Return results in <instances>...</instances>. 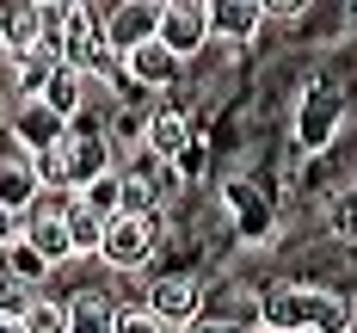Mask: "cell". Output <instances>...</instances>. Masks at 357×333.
<instances>
[{"mask_svg": "<svg viewBox=\"0 0 357 333\" xmlns=\"http://www.w3.org/2000/svg\"><path fill=\"white\" fill-rule=\"evenodd\" d=\"M185 333H265L259 315H197Z\"/></svg>", "mask_w": 357, "mask_h": 333, "instance_id": "26", "label": "cell"}, {"mask_svg": "<svg viewBox=\"0 0 357 333\" xmlns=\"http://www.w3.org/2000/svg\"><path fill=\"white\" fill-rule=\"evenodd\" d=\"M308 327L314 333H351L357 327V302L333 284H308Z\"/></svg>", "mask_w": 357, "mask_h": 333, "instance_id": "16", "label": "cell"}, {"mask_svg": "<svg viewBox=\"0 0 357 333\" xmlns=\"http://www.w3.org/2000/svg\"><path fill=\"white\" fill-rule=\"evenodd\" d=\"M117 327V296L99 284H80L68 290V333H111Z\"/></svg>", "mask_w": 357, "mask_h": 333, "instance_id": "13", "label": "cell"}, {"mask_svg": "<svg viewBox=\"0 0 357 333\" xmlns=\"http://www.w3.org/2000/svg\"><path fill=\"white\" fill-rule=\"evenodd\" d=\"M25 333H68V296L37 290L31 309H25Z\"/></svg>", "mask_w": 357, "mask_h": 333, "instance_id": "22", "label": "cell"}, {"mask_svg": "<svg viewBox=\"0 0 357 333\" xmlns=\"http://www.w3.org/2000/svg\"><path fill=\"white\" fill-rule=\"evenodd\" d=\"M62 222H68V241H74V259H93L99 253V241H105V222L93 204H80V198H68V210H62Z\"/></svg>", "mask_w": 357, "mask_h": 333, "instance_id": "19", "label": "cell"}, {"mask_svg": "<svg viewBox=\"0 0 357 333\" xmlns=\"http://www.w3.org/2000/svg\"><path fill=\"white\" fill-rule=\"evenodd\" d=\"M252 315H259V327H265V333H296V327H308V284H296V278L265 284L259 302H252Z\"/></svg>", "mask_w": 357, "mask_h": 333, "instance_id": "6", "label": "cell"}, {"mask_svg": "<svg viewBox=\"0 0 357 333\" xmlns=\"http://www.w3.org/2000/svg\"><path fill=\"white\" fill-rule=\"evenodd\" d=\"M31 296H37V284H25L19 272H6V265H0V315H25V309H31Z\"/></svg>", "mask_w": 357, "mask_h": 333, "instance_id": "25", "label": "cell"}, {"mask_svg": "<svg viewBox=\"0 0 357 333\" xmlns=\"http://www.w3.org/2000/svg\"><path fill=\"white\" fill-rule=\"evenodd\" d=\"M43 43V6L37 0H13L6 25H0V56H19V50H37Z\"/></svg>", "mask_w": 357, "mask_h": 333, "instance_id": "18", "label": "cell"}, {"mask_svg": "<svg viewBox=\"0 0 357 333\" xmlns=\"http://www.w3.org/2000/svg\"><path fill=\"white\" fill-rule=\"evenodd\" d=\"M154 6H160V0H154Z\"/></svg>", "mask_w": 357, "mask_h": 333, "instance_id": "34", "label": "cell"}, {"mask_svg": "<svg viewBox=\"0 0 357 333\" xmlns=\"http://www.w3.org/2000/svg\"><path fill=\"white\" fill-rule=\"evenodd\" d=\"M6 13H13V0H0V25H6Z\"/></svg>", "mask_w": 357, "mask_h": 333, "instance_id": "30", "label": "cell"}, {"mask_svg": "<svg viewBox=\"0 0 357 333\" xmlns=\"http://www.w3.org/2000/svg\"><path fill=\"white\" fill-rule=\"evenodd\" d=\"M222 204L234 210L241 241H271V204L252 191V179H228V185H222Z\"/></svg>", "mask_w": 357, "mask_h": 333, "instance_id": "12", "label": "cell"}, {"mask_svg": "<svg viewBox=\"0 0 357 333\" xmlns=\"http://www.w3.org/2000/svg\"><path fill=\"white\" fill-rule=\"evenodd\" d=\"M37 99H43V105H56V111L74 124L80 111L93 105V80H86V68H74V62H56V74L43 80V93H37Z\"/></svg>", "mask_w": 357, "mask_h": 333, "instance_id": "14", "label": "cell"}, {"mask_svg": "<svg viewBox=\"0 0 357 333\" xmlns=\"http://www.w3.org/2000/svg\"><path fill=\"white\" fill-rule=\"evenodd\" d=\"M0 117H6V80H0Z\"/></svg>", "mask_w": 357, "mask_h": 333, "instance_id": "31", "label": "cell"}, {"mask_svg": "<svg viewBox=\"0 0 357 333\" xmlns=\"http://www.w3.org/2000/svg\"><path fill=\"white\" fill-rule=\"evenodd\" d=\"M326 235H333L339 247H357V179L339 185V191L326 198Z\"/></svg>", "mask_w": 357, "mask_h": 333, "instance_id": "20", "label": "cell"}, {"mask_svg": "<svg viewBox=\"0 0 357 333\" xmlns=\"http://www.w3.org/2000/svg\"><path fill=\"white\" fill-rule=\"evenodd\" d=\"M37 6H56V0H37Z\"/></svg>", "mask_w": 357, "mask_h": 333, "instance_id": "32", "label": "cell"}, {"mask_svg": "<svg viewBox=\"0 0 357 333\" xmlns=\"http://www.w3.org/2000/svg\"><path fill=\"white\" fill-rule=\"evenodd\" d=\"M0 333H25V315H0Z\"/></svg>", "mask_w": 357, "mask_h": 333, "instance_id": "29", "label": "cell"}, {"mask_svg": "<svg viewBox=\"0 0 357 333\" xmlns=\"http://www.w3.org/2000/svg\"><path fill=\"white\" fill-rule=\"evenodd\" d=\"M345 87L339 80H308L302 87V105H296V148L302 154H326V148L339 142V130H345Z\"/></svg>", "mask_w": 357, "mask_h": 333, "instance_id": "2", "label": "cell"}, {"mask_svg": "<svg viewBox=\"0 0 357 333\" xmlns=\"http://www.w3.org/2000/svg\"><path fill=\"white\" fill-rule=\"evenodd\" d=\"M296 333H314V327H296Z\"/></svg>", "mask_w": 357, "mask_h": 333, "instance_id": "33", "label": "cell"}, {"mask_svg": "<svg viewBox=\"0 0 357 333\" xmlns=\"http://www.w3.org/2000/svg\"><path fill=\"white\" fill-rule=\"evenodd\" d=\"M13 136H19L25 154H37V148H50V142L68 136V117L56 105H43V99H19V105H13Z\"/></svg>", "mask_w": 357, "mask_h": 333, "instance_id": "10", "label": "cell"}, {"mask_svg": "<svg viewBox=\"0 0 357 333\" xmlns=\"http://www.w3.org/2000/svg\"><path fill=\"white\" fill-rule=\"evenodd\" d=\"M142 302L154 309V315H167V321L185 333L197 315H204V278H197V272H160V278L142 290Z\"/></svg>", "mask_w": 357, "mask_h": 333, "instance_id": "5", "label": "cell"}, {"mask_svg": "<svg viewBox=\"0 0 357 333\" xmlns=\"http://www.w3.org/2000/svg\"><path fill=\"white\" fill-rule=\"evenodd\" d=\"M62 167H68V191H80L86 179H99L117 167V142L105 136V124H93L86 111L68 124V136H62Z\"/></svg>", "mask_w": 357, "mask_h": 333, "instance_id": "3", "label": "cell"}, {"mask_svg": "<svg viewBox=\"0 0 357 333\" xmlns=\"http://www.w3.org/2000/svg\"><path fill=\"white\" fill-rule=\"evenodd\" d=\"M19 235H25V216H19L13 204H0V247H6V241H19Z\"/></svg>", "mask_w": 357, "mask_h": 333, "instance_id": "27", "label": "cell"}, {"mask_svg": "<svg viewBox=\"0 0 357 333\" xmlns=\"http://www.w3.org/2000/svg\"><path fill=\"white\" fill-rule=\"evenodd\" d=\"M265 6V19H296V13H308V0H259Z\"/></svg>", "mask_w": 357, "mask_h": 333, "instance_id": "28", "label": "cell"}, {"mask_svg": "<svg viewBox=\"0 0 357 333\" xmlns=\"http://www.w3.org/2000/svg\"><path fill=\"white\" fill-rule=\"evenodd\" d=\"M0 265H6V272H19L25 284H37V290H43V284H50V272H56V265H50V259L37 253V247H31V241H25V235L0 247Z\"/></svg>", "mask_w": 357, "mask_h": 333, "instance_id": "21", "label": "cell"}, {"mask_svg": "<svg viewBox=\"0 0 357 333\" xmlns=\"http://www.w3.org/2000/svg\"><path fill=\"white\" fill-rule=\"evenodd\" d=\"M56 50L50 43H37V50H19V56H6V74H13V99H37L43 93V80L56 74Z\"/></svg>", "mask_w": 357, "mask_h": 333, "instance_id": "17", "label": "cell"}, {"mask_svg": "<svg viewBox=\"0 0 357 333\" xmlns=\"http://www.w3.org/2000/svg\"><path fill=\"white\" fill-rule=\"evenodd\" d=\"M154 37L173 50L178 62L204 56V50H210V6H204V0H160V31Z\"/></svg>", "mask_w": 357, "mask_h": 333, "instance_id": "4", "label": "cell"}, {"mask_svg": "<svg viewBox=\"0 0 357 333\" xmlns=\"http://www.w3.org/2000/svg\"><path fill=\"white\" fill-rule=\"evenodd\" d=\"M160 241H167V216L160 210H117L105 222V241H99L93 259L111 265V272H142V265H154Z\"/></svg>", "mask_w": 357, "mask_h": 333, "instance_id": "1", "label": "cell"}, {"mask_svg": "<svg viewBox=\"0 0 357 333\" xmlns=\"http://www.w3.org/2000/svg\"><path fill=\"white\" fill-rule=\"evenodd\" d=\"M74 198H80V204H93L99 216H117V210H123V185H117V167H111V173H99V179H86Z\"/></svg>", "mask_w": 357, "mask_h": 333, "instance_id": "23", "label": "cell"}, {"mask_svg": "<svg viewBox=\"0 0 357 333\" xmlns=\"http://www.w3.org/2000/svg\"><path fill=\"white\" fill-rule=\"evenodd\" d=\"M99 13H105V37H111L117 56L160 31V6L154 0H99Z\"/></svg>", "mask_w": 357, "mask_h": 333, "instance_id": "8", "label": "cell"}, {"mask_svg": "<svg viewBox=\"0 0 357 333\" xmlns=\"http://www.w3.org/2000/svg\"><path fill=\"white\" fill-rule=\"evenodd\" d=\"M178 74H185V62H178L160 37H142L136 50H123V80H130V87H142V93L178 87Z\"/></svg>", "mask_w": 357, "mask_h": 333, "instance_id": "7", "label": "cell"}, {"mask_svg": "<svg viewBox=\"0 0 357 333\" xmlns=\"http://www.w3.org/2000/svg\"><path fill=\"white\" fill-rule=\"evenodd\" d=\"M111 333H178L167 315H154L148 302H117V327Z\"/></svg>", "mask_w": 357, "mask_h": 333, "instance_id": "24", "label": "cell"}, {"mask_svg": "<svg viewBox=\"0 0 357 333\" xmlns=\"http://www.w3.org/2000/svg\"><path fill=\"white\" fill-rule=\"evenodd\" d=\"M185 142H191V117H185L178 105H154L142 117V142H136V148H148L154 161H178Z\"/></svg>", "mask_w": 357, "mask_h": 333, "instance_id": "11", "label": "cell"}, {"mask_svg": "<svg viewBox=\"0 0 357 333\" xmlns=\"http://www.w3.org/2000/svg\"><path fill=\"white\" fill-rule=\"evenodd\" d=\"M210 6V43H252L265 31V6L259 0H204Z\"/></svg>", "mask_w": 357, "mask_h": 333, "instance_id": "9", "label": "cell"}, {"mask_svg": "<svg viewBox=\"0 0 357 333\" xmlns=\"http://www.w3.org/2000/svg\"><path fill=\"white\" fill-rule=\"evenodd\" d=\"M37 191H43V179H37V161L19 148V154H0V204H13L19 216L37 204Z\"/></svg>", "mask_w": 357, "mask_h": 333, "instance_id": "15", "label": "cell"}]
</instances>
